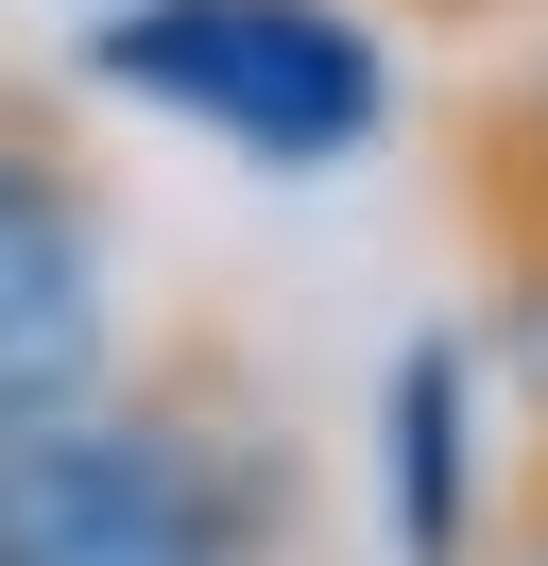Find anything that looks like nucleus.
I'll return each instance as SVG.
<instances>
[{"label":"nucleus","mask_w":548,"mask_h":566,"mask_svg":"<svg viewBox=\"0 0 548 566\" xmlns=\"http://www.w3.org/2000/svg\"><path fill=\"white\" fill-rule=\"evenodd\" d=\"M445 207L497 258V292L548 275V52H497V70L445 104Z\"/></svg>","instance_id":"nucleus-5"},{"label":"nucleus","mask_w":548,"mask_h":566,"mask_svg":"<svg viewBox=\"0 0 548 566\" xmlns=\"http://www.w3.org/2000/svg\"><path fill=\"white\" fill-rule=\"evenodd\" d=\"M120 378V241L52 138H0V429Z\"/></svg>","instance_id":"nucleus-3"},{"label":"nucleus","mask_w":548,"mask_h":566,"mask_svg":"<svg viewBox=\"0 0 548 566\" xmlns=\"http://www.w3.org/2000/svg\"><path fill=\"white\" fill-rule=\"evenodd\" d=\"M257 549H292V429L205 326L0 429V566H257Z\"/></svg>","instance_id":"nucleus-1"},{"label":"nucleus","mask_w":548,"mask_h":566,"mask_svg":"<svg viewBox=\"0 0 548 566\" xmlns=\"http://www.w3.org/2000/svg\"><path fill=\"white\" fill-rule=\"evenodd\" d=\"M377 497H394V566H479V344H429L377 378Z\"/></svg>","instance_id":"nucleus-4"},{"label":"nucleus","mask_w":548,"mask_h":566,"mask_svg":"<svg viewBox=\"0 0 548 566\" xmlns=\"http://www.w3.org/2000/svg\"><path fill=\"white\" fill-rule=\"evenodd\" d=\"M86 86L257 155V172H342L394 138V52L360 0H103Z\"/></svg>","instance_id":"nucleus-2"},{"label":"nucleus","mask_w":548,"mask_h":566,"mask_svg":"<svg viewBox=\"0 0 548 566\" xmlns=\"http://www.w3.org/2000/svg\"><path fill=\"white\" fill-rule=\"evenodd\" d=\"M479 566H548V463H531V497H514V532H497Z\"/></svg>","instance_id":"nucleus-7"},{"label":"nucleus","mask_w":548,"mask_h":566,"mask_svg":"<svg viewBox=\"0 0 548 566\" xmlns=\"http://www.w3.org/2000/svg\"><path fill=\"white\" fill-rule=\"evenodd\" d=\"M479 378H514V412L548 429V275H531V292H497V326H479Z\"/></svg>","instance_id":"nucleus-6"}]
</instances>
